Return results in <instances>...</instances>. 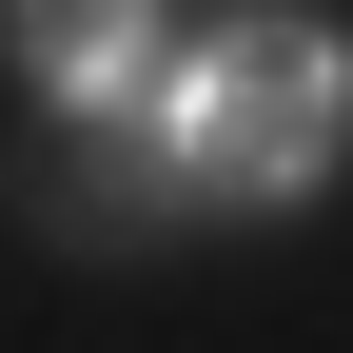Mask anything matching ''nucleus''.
I'll use <instances>...</instances> for the list:
<instances>
[{
  "label": "nucleus",
  "instance_id": "f257e3e1",
  "mask_svg": "<svg viewBox=\"0 0 353 353\" xmlns=\"http://www.w3.org/2000/svg\"><path fill=\"white\" fill-rule=\"evenodd\" d=\"M157 138H176V196H294V176L353 138V39H314V20H216L196 79L157 99Z\"/></svg>",
  "mask_w": 353,
  "mask_h": 353
},
{
  "label": "nucleus",
  "instance_id": "f03ea898",
  "mask_svg": "<svg viewBox=\"0 0 353 353\" xmlns=\"http://www.w3.org/2000/svg\"><path fill=\"white\" fill-rule=\"evenodd\" d=\"M0 39H20L59 99H138L157 79V0H0Z\"/></svg>",
  "mask_w": 353,
  "mask_h": 353
}]
</instances>
